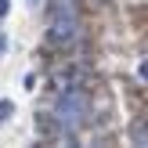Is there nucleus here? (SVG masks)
<instances>
[{"label":"nucleus","mask_w":148,"mask_h":148,"mask_svg":"<svg viewBox=\"0 0 148 148\" xmlns=\"http://www.w3.org/2000/svg\"><path fill=\"white\" fill-rule=\"evenodd\" d=\"M11 112H14V105H11V101H0V123H4V119H11Z\"/></svg>","instance_id":"4"},{"label":"nucleus","mask_w":148,"mask_h":148,"mask_svg":"<svg viewBox=\"0 0 148 148\" xmlns=\"http://www.w3.org/2000/svg\"><path fill=\"white\" fill-rule=\"evenodd\" d=\"M51 116H54L65 130H79L87 123V94L79 90L76 83H72V87H62V94H58L54 112H51Z\"/></svg>","instance_id":"1"},{"label":"nucleus","mask_w":148,"mask_h":148,"mask_svg":"<svg viewBox=\"0 0 148 148\" xmlns=\"http://www.w3.org/2000/svg\"><path fill=\"white\" fill-rule=\"evenodd\" d=\"M51 43L58 47H72L79 40V18L76 14H51Z\"/></svg>","instance_id":"2"},{"label":"nucleus","mask_w":148,"mask_h":148,"mask_svg":"<svg viewBox=\"0 0 148 148\" xmlns=\"http://www.w3.org/2000/svg\"><path fill=\"white\" fill-rule=\"evenodd\" d=\"M7 11H11V0H0V18H7Z\"/></svg>","instance_id":"6"},{"label":"nucleus","mask_w":148,"mask_h":148,"mask_svg":"<svg viewBox=\"0 0 148 148\" xmlns=\"http://www.w3.org/2000/svg\"><path fill=\"white\" fill-rule=\"evenodd\" d=\"M7 47H11V43H7V36L0 33V54H7Z\"/></svg>","instance_id":"7"},{"label":"nucleus","mask_w":148,"mask_h":148,"mask_svg":"<svg viewBox=\"0 0 148 148\" xmlns=\"http://www.w3.org/2000/svg\"><path fill=\"white\" fill-rule=\"evenodd\" d=\"M137 76H141V79H148V58H145L141 65H137Z\"/></svg>","instance_id":"5"},{"label":"nucleus","mask_w":148,"mask_h":148,"mask_svg":"<svg viewBox=\"0 0 148 148\" xmlns=\"http://www.w3.org/2000/svg\"><path fill=\"white\" fill-rule=\"evenodd\" d=\"M130 141L134 145H148V119H137L130 127Z\"/></svg>","instance_id":"3"},{"label":"nucleus","mask_w":148,"mask_h":148,"mask_svg":"<svg viewBox=\"0 0 148 148\" xmlns=\"http://www.w3.org/2000/svg\"><path fill=\"white\" fill-rule=\"evenodd\" d=\"M29 4H33V7H36V0H29Z\"/></svg>","instance_id":"8"}]
</instances>
